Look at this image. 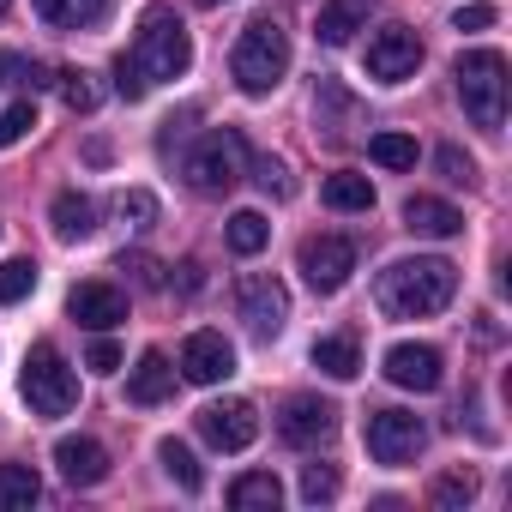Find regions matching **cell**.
Instances as JSON below:
<instances>
[{
	"instance_id": "obj_37",
	"label": "cell",
	"mask_w": 512,
	"mask_h": 512,
	"mask_svg": "<svg viewBox=\"0 0 512 512\" xmlns=\"http://www.w3.org/2000/svg\"><path fill=\"white\" fill-rule=\"evenodd\" d=\"M434 163H440V175H446L452 187H470V181H476V163H470L458 145H440V151H434Z\"/></svg>"
},
{
	"instance_id": "obj_11",
	"label": "cell",
	"mask_w": 512,
	"mask_h": 512,
	"mask_svg": "<svg viewBox=\"0 0 512 512\" xmlns=\"http://www.w3.org/2000/svg\"><path fill=\"white\" fill-rule=\"evenodd\" d=\"M278 434H284V446H296V452H314V446H326V440L338 434V410H332L326 398H308V392H296V398L284 404V416H278Z\"/></svg>"
},
{
	"instance_id": "obj_10",
	"label": "cell",
	"mask_w": 512,
	"mask_h": 512,
	"mask_svg": "<svg viewBox=\"0 0 512 512\" xmlns=\"http://www.w3.org/2000/svg\"><path fill=\"white\" fill-rule=\"evenodd\" d=\"M416 67H422V37L410 25H380L368 37V79L404 85V79H416Z\"/></svg>"
},
{
	"instance_id": "obj_9",
	"label": "cell",
	"mask_w": 512,
	"mask_h": 512,
	"mask_svg": "<svg viewBox=\"0 0 512 512\" xmlns=\"http://www.w3.org/2000/svg\"><path fill=\"white\" fill-rule=\"evenodd\" d=\"M296 266H302V278H308L320 296H332V290H344L350 272H356V241H350V235H308L302 253H296Z\"/></svg>"
},
{
	"instance_id": "obj_3",
	"label": "cell",
	"mask_w": 512,
	"mask_h": 512,
	"mask_svg": "<svg viewBox=\"0 0 512 512\" xmlns=\"http://www.w3.org/2000/svg\"><path fill=\"white\" fill-rule=\"evenodd\" d=\"M133 67L145 73V85H163V79H181L193 67V37L187 25L169 13V7H145L139 19V37H133Z\"/></svg>"
},
{
	"instance_id": "obj_27",
	"label": "cell",
	"mask_w": 512,
	"mask_h": 512,
	"mask_svg": "<svg viewBox=\"0 0 512 512\" xmlns=\"http://www.w3.org/2000/svg\"><path fill=\"white\" fill-rule=\"evenodd\" d=\"M157 464L169 470V482H175L181 494H199V482H205V476H199V458H193L181 440H157Z\"/></svg>"
},
{
	"instance_id": "obj_16",
	"label": "cell",
	"mask_w": 512,
	"mask_h": 512,
	"mask_svg": "<svg viewBox=\"0 0 512 512\" xmlns=\"http://www.w3.org/2000/svg\"><path fill=\"white\" fill-rule=\"evenodd\" d=\"M67 314H73L85 332H109V326L127 320V296H121L115 284H79V290L67 296Z\"/></svg>"
},
{
	"instance_id": "obj_28",
	"label": "cell",
	"mask_w": 512,
	"mask_h": 512,
	"mask_svg": "<svg viewBox=\"0 0 512 512\" xmlns=\"http://www.w3.org/2000/svg\"><path fill=\"white\" fill-rule=\"evenodd\" d=\"M368 157L380 169H416V139L410 133H374L368 139Z\"/></svg>"
},
{
	"instance_id": "obj_41",
	"label": "cell",
	"mask_w": 512,
	"mask_h": 512,
	"mask_svg": "<svg viewBox=\"0 0 512 512\" xmlns=\"http://www.w3.org/2000/svg\"><path fill=\"white\" fill-rule=\"evenodd\" d=\"M19 79H31V61L25 55H0V85H19Z\"/></svg>"
},
{
	"instance_id": "obj_43",
	"label": "cell",
	"mask_w": 512,
	"mask_h": 512,
	"mask_svg": "<svg viewBox=\"0 0 512 512\" xmlns=\"http://www.w3.org/2000/svg\"><path fill=\"white\" fill-rule=\"evenodd\" d=\"M0 13H13V0H0Z\"/></svg>"
},
{
	"instance_id": "obj_5",
	"label": "cell",
	"mask_w": 512,
	"mask_h": 512,
	"mask_svg": "<svg viewBox=\"0 0 512 512\" xmlns=\"http://www.w3.org/2000/svg\"><path fill=\"white\" fill-rule=\"evenodd\" d=\"M187 187L193 193H205V199H223V193H235L241 181H247V139L235 133V127H211L193 151H187Z\"/></svg>"
},
{
	"instance_id": "obj_1",
	"label": "cell",
	"mask_w": 512,
	"mask_h": 512,
	"mask_svg": "<svg viewBox=\"0 0 512 512\" xmlns=\"http://www.w3.org/2000/svg\"><path fill=\"white\" fill-rule=\"evenodd\" d=\"M374 296H380V308L392 320H428V314H440L458 296V266L428 260V253H416V260H392L380 272V290Z\"/></svg>"
},
{
	"instance_id": "obj_31",
	"label": "cell",
	"mask_w": 512,
	"mask_h": 512,
	"mask_svg": "<svg viewBox=\"0 0 512 512\" xmlns=\"http://www.w3.org/2000/svg\"><path fill=\"white\" fill-rule=\"evenodd\" d=\"M55 85H61V103H67L73 115H91V109H97V85H91V73L61 67V73H55Z\"/></svg>"
},
{
	"instance_id": "obj_15",
	"label": "cell",
	"mask_w": 512,
	"mask_h": 512,
	"mask_svg": "<svg viewBox=\"0 0 512 512\" xmlns=\"http://www.w3.org/2000/svg\"><path fill=\"white\" fill-rule=\"evenodd\" d=\"M55 464H61V476H67L73 488H97V482L109 476V452H103V440H91V434H61V440H55Z\"/></svg>"
},
{
	"instance_id": "obj_33",
	"label": "cell",
	"mask_w": 512,
	"mask_h": 512,
	"mask_svg": "<svg viewBox=\"0 0 512 512\" xmlns=\"http://www.w3.org/2000/svg\"><path fill=\"white\" fill-rule=\"evenodd\" d=\"M247 169H253V181H260L266 193H278V199L296 193V181H290V169H284L278 157H247Z\"/></svg>"
},
{
	"instance_id": "obj_18",
	"label": "cell",
	"mask_w": 512,
	"mask_h": 512,
	"mask_svg": "<svg viewBox=\"0 0 512 512\" xmlns=\"http://www.w3.org/2000/svg\"><path fill=\"white\" fill-rule=\"evenodd\" d=\"M127 398H133V404H163V398H175V368H169L163 350H145V356L133 362V374H127Z\"/></svg>"
},
{
	"instance_id": "obj_14",
	"label": "cell",
	"mask_w": 512,
	"mask_h": 512,
	"mask_svg": "<svg viewBox=\"0 0 512 512\" xmlns=\"http://www.w3.org/2000/svg\"><path fill=\"white\" fill-rule=\"evenodd\" d=\"M181 374H187L193 386H223V380L235 374L229 338H223V332H193V338L181 344Z\"/></svg>"
},
{
	"instance_id": "obj_22",
	"label": "cell",
	"mask_w": 512,
	"mask_h": 512,
	"mask_svg": "<svg viewBox=\"0 0 512 512\" xmlns=\"http://www.w3.org/2000/svg\"><path fill=\"white\" fill-rule=\"evenodd\" d=\"M320 199H326L332 211H374V181L356 175V169H338V175H326Z\"/></svg>"
},
{
	"instance_id": "obj_21",
	"label": "cell",
	"mask_w": 512,
	"mask_h": 512,
	"mask_svg": "<svg viewBox=\"0 0 512 512\" xmlns=\"http://www.w3.org/2000/svg\"><path fill=\"white\" fill-rule=\"evenodd\" d=\"M49 223H55V235H61V241H85V235L97 229V205H91L79 187H67V193H55Z\"/></svg>"
},
{
	"instance_id": "obj_4",
	"label": "cell",
	"mask_w": 512,
	"mask_h": 512,
	"mask_svg": "<svg viewBox=\"0 0 512 512\" xmlns=\"http://www.w3.org/2000/svg\"><path fill=\"white\" fill-rule=\"evenodd\" d=\"M452 79H458V103H464L470 127L500 133L506 127V55L500 49H470V55H458Z\"/></svg>"
},
{
	"instance_id": "obj_36",
	"label": "cell",
	"mask_w": 512,
	"mask_h": 512,
	"mask_svg": "<svg viewBox=\"0 0 512 512\" xmlns=\"http://www.w3.org/2000/svg\"><path fill=\"white\" fill-rule=\"evenodd\" d=\"M121 272H133L139 290H169V278H163V266L151 260V253H121Z\"/></svg>"
},
{
	"instance_id": "obj_29",
	"label": "cell",
	"mask_w": 512,
	"mask_h": 512,
	"mask_svg": "<svg viewBox=\"0 0 512 512\" xmlns=\"http://www.w3.org/2000/svg\"><path fill=\"white\" fill-rule=\"evenodd\" d=\"M428 500H434L440 512H458V506H470V500H476V470H446V476L428 488Z\"/></svg>"
},
{
	"instance_id": "obj_40",
	"label": "cell",
	"mask_w": 512,
	"mask_h": 512,
	"mask_svg": "<svg viewBox=\"0 0 512 512\" xmlns=\"http://www.w3.org/2000/svg\"><path fill=\"white\" fill-rule=\"evenodd\" d=\"M85 368H91V374H115V368H121V344H115V338H97V344L85 350Z\"/></svg>"
},
{
	"instance_id": "obj_12",
	"label": "cell",
	"mask_w": 512,
	"mask_h": 512,
	"mask_svg": "<svg viewBox=\"0 0 512 512\" xmlns=\"http://www.w3.org/2000/svg\"><path fill=\"white\" fill-rule=\"evenodd\" d=\"M199 434L217 446V452H247L253 434H260V410L247 398H223V404H205L199 410Z\"/></svg>"
},
{
	"instance_id": "obj_17",
	"label": "cell",
	"mask_w": 512,
	"mask_h": 512,
	"mask_svg": "<svg viewBox=\"0 0 512 512\" xmlns=\"http://www.w3.org/2000/svg\"><path fill=\"white\" fill-rule=\"evenodd\" d=\"M404 229L410 235H428V241H452L464 229V217H458V205H446L434 193H410L404 199Z\"/></svg>"
},
{
	"instance_id": "obj_38",
	"label": "cell",
	"mask_w": 512,
	"mask_h": 512,
	"mask_svg": "<svg viewBox=\"0 0 512 512\" xmlns=\"http://www.w3.org/2000/svg\"><path fill=\"white\" fill-rule=\"evenodd\" d=\"M115 91H121L127 103H139V97L151 91V85H145V73L133 67V55H115Z\"/></svg>"
},
{
	"instance_id": "obj_25",
	"label": "cell",
	"mask_w": 512,
	"mask_h": 512,
	"mask_svg": "<svg viewBox=\"0 0 512 512\" xmlns=\"http://www.w3.org/2000/svg\"><path fill=\"white\" fill-rule=\"evenodd\" d=\"M223 241H229V253L253 260V253H266V241H272V223H266L260 211H235V217H229V229H223Z\"/></svg>"
},
{
	"instance_id": "obj_7",
	"label": "cell",
	"mask_w": 512,
	"mask_h": 512,
	"mask_svg": "<svg viewBox=\"0 0 512 512\" xmlns=\"http://www.w3.org/2000/svg\"><path fill=\"white\" fill-rule=\"evenodd\" d=\"M362 440H368V458H374V464L404 470V464H416V452L428 446V428H422V416H410V410H374L368 428H362Z\"/></svg>"
},
{
	"instance_id": "obj_8",
	"label": "cell",
	"mask_w": 512,
	"mask_h": 512,
	"mask_svg": "<svg viewBox=\"0 0 512 512\" xmlns=\"http://www.w3.org/2000/svg\"><path fill=\"white\" fill-rule=\"evenodd\" d=\"M235 308H241V320H247L253 338L272 344V338L284 332V320H290V290H284L272 272H247V278L235 284Z\"/></svg>"
},
{
	"instance_id": "obj_20",
	"label": "cell",
	"mask_w": 512,
	"mask_h": 512,
	"mask_svg": "<svg viewBox=\"0 0 512 512\" xmlns=\"http://www.w3.org/2000/svg\"><path fill=\"white\" fill-rule=\"evenodd\" d=\"M278 500H284V482L272 470H241L229 482V506L235 512H278Z\"/></svg>"
},
{
	"instance_id": "obj_6",
	"label": "cell",
	"mask_w": 512,
	"mask_h": 512,
	"mask_svg": "<svg viewBox=\"0 0 512 512\" xmlns=\"http://www.w3.org/2000/svg\"><path fill=\"white\" fill-rule=\"evenodd\" d=\"M19 392L37 416H67L79 404V374L67 368V356L55 344H31L25 356V374H19Z\"/></svg>"
},
{
	"instance_id": "obj_19",
	"label": "cell",
	"mask_w": 512,
	"mask_h": 512,
	"mask_svg": "<svg viewBox=\"0 0 512 512\" xmlns=\"http://www.w3.org/2000/svg\"><path fill=\"white\" fill-rule=\"evenodd\" d=\"M368 13H374V0H326V7H320V43L326 49H344L368 25Z\"/></svg>"
},
{
	"instance_id": "obj_26",
	"label": "cell",
	"mask_w": 512,
	"mask_h": 512,
	"mask_svg": "<svg viewBox=\"0 0 512 512\" xmlns=\"http://www.w3.org/2000/svg\"><path fill=\"white\" fill-rule=\"evenodd\" d=\"M43 500V482L31 464H0V512H19V506H37Z\"/></svg>"
},
{
	"instance_id": "obj_32",
	"label": "cell",
	"mask_w": 512,
	"mask_h": 512,
	"mask_svg": "<svg viewBox=\"0 0 512 512\" xmlns=\"http://www.w3.org/2000/svg\"><path fill=\"white\" fill-rule=\"evenodd\" d=\"M115 211H121L133 229H151V223H157V199H151L145 187H127V193H115Z\"/></svg>"
},
{
	"instance_id": "obj_35",
	"label": "cell",
	"mask_w": 512,
	"mask_h": 512,
	"mask_svg": "<svg viewBox=\"0 0 512 512\" xmlns=\"http://www.w3.org/2000/svg\"><path fill=\"white\" fill-rule=\"evenodd\" d=\"M332 494H338V470H332V464H308V470H302V500L320 506V500H332Z\"/></svg>"
},
{
	"instance_id": "obj_23",
	"label": "cell",
	"mask_w": 512,
	"mask_h": 512,
	"mask_svg": "<svg viewBox=\"0 0 512 512\" xmlns=\"http://www.w3.org/2000/svg\"><path fill=\"white\" fill-rule=\"evenodd\" d=\"M31 7L55 25V31H85L109 13V0H31Z\"/></svg>"
},
{
	"instance_id": "obj_2",
	"label": "cell",
	"mask_w": 512,
	"mask_h": 512,
	"mask_svg": "<svg viewBox=\"0 0 512 512\" xmlns=\"http://www.w3.org/2000/svg\"><path fill=\"white\" fill-rule=\"evenodd\" d=\"M229 73H235V85H241L247 97L278 91L284 73H290V37H284V25H278V19H253V25L235 37V49H229Z\"/></svg>"
},
{
	"instance_id": "obj_30",
	"label": "cell",
	"mask_w": 512,
	"mask_h": 512,
	"mask_svg": "<svg viewBox=\"0 0 512 512\" xmlns=\"http://www.w3.org/2000/svg\"><path fill=\"white\" fill-rule=\"evenodd\" d=\"M37 290V260H7L0 266V308H13Z\"/></svg>"
},
{
	"instance_id": "obj_42",
	"label": "cell",
	"mask_w": 512,
	"mask_h": 512,
	"mask_svg": "<svg viewBox=\"0 0 512 512\" xmlns=\"http://www.w3.org/2000/svg\"><path fill=\"white\" fill-rule=\"evenodd\" d=\"M193 7H229V0H193Z\"/></svg>"
},
{
	"instance_id": "obj_24",
	"label": "cell",
	"mask_w": 512,
	"mask_h": 512,
	"mask_svg": "<svg viewBox=\"0 0 512 512\" xmlns=\"http://www.w3.org/2000/svg\"><path fill=\"white\" fill-rule=\"evenodd\" d=\"M314 368L332 374V380H356V374H362L356 338H344V332H338V338H320V344H314Z\"/></svg>"
},
{
	"instance_id": "obj_39",
	"label": "cell",
	"mask_w": 512,
	"mask_h": 512,
	"mask_svg": "<svg viewBox=\"0 0 512 512\" xmlns=\"http://www.w3.org/2000/svg\"><path fill=\"white\" fill-rule=\"evenodd\" d=\"M494 19H500V13L488 7V0H470V7H458V13H452V31H488Z\"/></svg>"
},
{
	"instance_id": "obj_13",
	"label": "cell",
	"mask_w": 512,
	"mask_h": 512,
	"mask_svg": "<svg viewBox=\"0 0 512 512\" xmlns=\"http://www.w3.org/2000/svg\"><path fill=\"white\" fill-rule=\"evenodd\" d=\"M380 368H386V380L404 386V392H440V380H446V362H440L434 344H392Z\"/></svg>"
},
{
	"instance_id": "obj_34",
	"label": "cell",
	"mask_w": 512,
	"mask_h": 512,
	"mask_svg": "<svg viewBox=\"0 0 512 512\" xmlns=\"http://www.w3.org/2000/svg\"><path fill=\"white\" fill-rule=\"evenodd\" d=\"M37 127V109L31 103H13V109H0V151H13L25 133Z\"/></svg>"
}]
</instances>
